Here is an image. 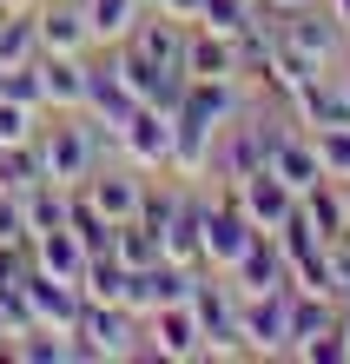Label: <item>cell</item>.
Segmentation results:
<instances>
[{"label": "cell", "instance_id": "cell-1", "mask_svg": "<svg viewBox=\"0 0 350 364\" xmlns=\"http://www.w3.org/2000/svg\"><path fill=\"white\" fill-rule=\"evenodd\" d=\"M99 126L86 119V113H53V126H40L33 146H40V166H47V179L60 186H86L93 179V166H99Z\"/></svg>", "mask_w": 350, "mask_h": 364}, {"label": "cell", "instance_id": "cell-2", "mask_svg": "<svg viewBox=\"0 0 350 364\" xmlns=\"http://www.w3.org/2000/svg\"><path fill=\"white\" fill-rule=\"evenodd\" d=\"M106 60H113V73L126 80V93H133L139 106H159V113H172L185 93V73L165 67V60H152L139 40H119V47H106Z\"/></svg>", "mask_w": 350, "mask_h": 364}, {"label": "cell", "instance_id": "cell-3", "mask_svg": "<svg viewBox=\"0 0 350 364\" xmlns=\"http://www.w3.org/2000/svg\"><path fill=\"white\" fill-rule=\"evenodd\" d=\"M199 272L205 265H185V259H152L139 272H126V311L152 318V311H165V305H185L192 285H199Z\"/></svg>", "mask_w": 350, "mask_h": 364}, {"label": "cell", "instance_id": "cell-4", "mask_svg": "<svg viewBox=\"0 0 350 364\" xmlns=\"http://www.w3.org/2000/svg\"><path fill=\"white\" fill-rule=\"evenodd\" d=\"M251 245H258V225L245 219V205L238 199H212L205 205V232H199V265L205 272H231Z\"/></svg>", "mask_w": 350, "mask_h": 364}, {"label": "cell", "instance_id": "cell-5", "mask_svg": "<svg viewBox=\"0 0 350 364\" xmlns=\"http://www.w3.org/2000/svg\"><path fill=\"white\" fill-rule=\"evenodd\" d=\"M113 153L126 166H139V173H165V166H172V113L139 106V113L113 133Z\"/></svg>", "mask_w": 350, "mask_h": 364}, {"label": "cell", "instance_id": "cell-6", "mask_svg": "<svg viewBox=\"0 0 350 364\" xmlns=\"http://www.w3.org/2000/svg\"><path fill=\"white\" fill-rule=\"evenodd\" d=\"M278 33L291 40L297 53H311L317 67H331V60L350 47V27L324 7V0H311V7H297V14H278Z\"/></svg>", "mask_w": 350, "mask_h": 364}, {"label": "cell", "instance_id": "cell-7", "mask_svg": "<svg viewBox=\"0 0 350 364\" xmlns=\"http://www.w3.org/2000/svg\"><path fill=\"white\" fill-rule=\"evenodd\" d=\"M238 325H245V351H291V285L238 298Z\"/></svg>", "mask_w": 350, "mask_h": 364}, {"label": "cell", "instance_id": "cell-8", "mask_svg": "<svg viewBox=\"0 0 350 364\" xmlns=\"http://www.w3.org/2000/svg\"><path fill=\"white\" fill-rule=\"evenodd\" d=\"M205 192L179 179L172 186V205H165V225H159V245H165V259H185V265H199V232H205Z\"/></svg>", "mask_w": 350, "mask_h": 364}, {"label": "cell", "instance_id": "cell-9", "mask_svg": "<svg viewBox=\"0 0 350 364\" xmlns=\"http://www.w3.org/2000/svg\"><path fill=\"white\" fill-rule=\"evenodd\" d=\"M80 345H86V358H133L139 351V325H133V311L126 305H93L86 298V311H80Z\"/></svg>", "mask_w": 350, "mask_h": 364}, {"label": "cell", "instance_id": "cell-10", "mask_svg": "<svg viewBox=\"0 0 350 364\" xmlns=\"http://www.w3.org/2000/svg\"><path fill=\"white\" fill-rule=\"evenodd\" d=\"M231 199L245 205V219L258 225V232H278L284 219L297 212V192L284 186L271 166H258V173H245V179H231Z\"/></svg>", "mask_w": 350, "mask_h": 364}, {"label": "cell", "instance_id": "cell-11", "mask_svg": "<svg viewBox=\"0 0 350 364\" xmlns=\"http://www.w3.org/2000/svg\"><path fill=\"white\" fill-rule=\"evenodd\" d=\"M271 173L284 179V186H291L297 192V199H304V192H311L317 179H331V173H324V153H317V139L311 133H304V126H278V139H271Z\"/></svg>", "mask_w": 350, "mask_h": 364}, {"label": "cell", "instance_id": "cell-12", "mask_svg": "<svg viewBox=\"0 0 350 364\" xmlns=\"http://www.w3.org/2000/svg\"><path fill=\"white\" fill-rule=\"evenodd\" d=\"M146 338H152V358H172V364L205 358V325H199V311H192V298H185V305L152 311L146 318Z\"/></svg>", "mask_w": 350, "mask_h": 364}, {"label": "cell", "instance_id": "cell-13", "mask_svg": "<svg viewBox=\"0 0 350 364\" xmlns=\"http://www.w3.org/2000/svg\"><path fill=\"white\" fill-rule=\"evenodd\" d=\"M33 27H40V53H93V27H86L80 0H40Z\"/></svg>", "mask_w": 350, "mask_h": 364}, {"label": "cell", "instance_id": "cell-14", "mask_svg": "<svg viewBox=\"0 0 350 364\" xmlns=\"http://www.w3.org/2000/svg\"><path fill=\"white\" fill-rule=\"evenodd\" d=\"M40 87H47V113H80L86 87H93V60L86 53H40Z\"/></svg>", "mask_w": 350, "mask_h": 364}, {"label": "cell", "instance_id": "cell-15", "mask_svg": "<svg viewBox=\"0 0 350 364\" xmlns=\"http://www.w3.org/2000/svg\"><path fill=\"white\" fill-rule=\"evenodd\" d=\"M27 305H33V325H53V331H80L86 291L73 285V278H47V272H27Z\"/></svg>", "mask_w": 350, "mask_h": 364}, {"label": "cell", "instance_id": "cell-16", "mask_svg": "<svg viewBox=\"0 0 350 364\" xmlns=\"http://www.w3.org/2000/svg\"><path fill=\"white\" fill-rule=\"evenodd\" d=\"M80 113L93 119V126H99L106 139H113L119 126H126V119L139 113V100L126 93V80L113 73V60H93V87H86V106H80Z\"/></svg>", "mask_w": 350, "mask_h": 364}, {"label": "cell", "instance_id": "cell-17", "mask_svg": "<svg viewBox=\"0 0 350 364\" xmlns=\"http://www.w3.org/2000/svg\"><path fill=\"white\" fill-rule=\"evenodd\" d=\"M86 199H93L113 225L126 219H139V205H146V179H139V166H93V179H86Z\"/></svg>", "mask_w": 350, "mask_h": 364}, {"label": "cell", "instance_id": "cell-18", "mask_svg": "<svg viewBox=\"0 0 350 364\" xmlns=\"http://www.w3.org/2000/svg\"><path fill=\"white\" fill-rule=\"evenodd\" d=\"M225 278H231V291H238V298H258V291L291 285V272H284V252H278L271 232H258V245H251V252H245V259H238Z\"/></svg>", "mask_w": 350, "mask_h": 364}, {"label": "cell", "instance_id": "cell-19", "mask_svg": "<svg viewBox=\"0 0 350 364\" xmlns=\"http://www.w3.org/2000/svg\"><path fill=\"white\" fill-rule=\"evenodd\" d=\"M27 259H33V272L73 278V285H80V272H86V259H93V245H86L73 225H60V232H40V239L27 245Z\"/></svg>", "mask_w": 350, "mask_h": 364}, {"label": "cell", "instance_id": "cell-20", "mask_svg": "<svg viewBox=\"0 0 350 364\" xmlns=\"http://www.w3.org/2000/svg\"><path fill=\"white\" fill-rule=\"evenodd\" d=\"M185 80H238V40L192 27V40H185Z\"/></svg>", "mask_w": 350, "mask_h": 364}, {"label": "cell", "instance_id": "cell-21", "mask_svg": "<svg viewBox=\"0 0 350 364\" xmlns=\"http://www.w3.org/2000/svg\"><path fill=\"white\" fill-rule=\"evenodd\" d=\"M297 212L311 219V232H317L324 245H337L344 232H350V212H344V192H337V179H317V186L297 199Z\"/></svg>", "mask_w": 350, "mask_h": 364}, {"label": "cell", "instance_id": "cell-22", "mask_svg": "<svg viewBox=\"0 0 350 364\" xmlns=\"http://www.w3.org/2000/svg\"><path fill=\"white\" fill-rule=\"evenodd\" d=\"M86 7V27H93V47H119V40H133V27L146 20L139 0H80Z\"/></svg>", "mask_w": 350, "mask_h": 364}, {"label": "cell", "instance_id": "cell-23", "mask_svg": "<svg viewBox=\"0 0 350 364\" xmlns=\"http://www.w3.org/2000/svg\"><path fill=\"white\" fill-rule=\"evenodd\" d=\"M67 199H73V186H60V179H40L20 192V219H27V232L40 239V232H60L67 225Z\"/></svg>", "mask_w": 350, "mask_h": 364}, {"label": "cell", "instance_id": "cell-24", "mask_svg": "<svg viewBox=\"0 0 350 364\" xmlns=\"http://www.w3.org/2000/svg\"><path fill=\"white\" fill-rule=\"evenodd\" d=\"M133 40H139L152 60H165V67H179V73H185V40H192V27H185V20L152 14V20H139V27H133Z\"/></svg>", "mask_w": 350, "mask_h": 364}, {"label": "cell", "instance_id": "cell-25", "mask_svg": "<svg viewBox=\"0 0 350 364\" xmlns=\"http://www.w3.org/2000/svg\"><path fill=\"white\" fill-rule=\"evenodd\" d=\"M80 291L93 298V305H126V265H119V252H113V245H99L93 259H86Z\"/></svg>", "mask_w": 350, "mask_h": 364}, {"label": "cell", "instance_id": "cell-26", "mask_svg": "<svg viewBox=\"0 0 350 364\" xmlns=\"http://www.w3.org/2000/svg\"><path fill=\"white\" fill-rule=\"evenodd\" d=\"M258 20H265V7H258V0H205L199 27H205V33H225V40H238V33H251Z\"/></svg>", "mask_w": 350, "mask_h": 364}, {"label": "cell", "instance_id": "cell-27", "mask_svg": "<svg viewBox=\"0 0 350 364\" xmlns=\"http://www.w3.org/2000/svg\"><path fill=\"white\" fill-rule=\"evenodd\" d=\"M27 60H40L33 14H0V67H27Z\"/></svg>", "mask_w": 350, "mask_h": 364}, {"label": "cell", "instance_id": "cell-28", "mask_svg": "<svg viewBox=\"0 0 350 364\" xmlns=\"http://www.w3.org/2000/svg\"><path fill=\"white\" fill-rule=\"evenodd\" d=\"M47 179V166H40V146L27 139V146H0V192H27V186H40Z\"/></svg>", "mask_w": 350, "mask_h": 364}, {"label": "cell", "instance_id": "cell-29", "mask_svg": "<svg viewBox=\"0 0 350 364\" xmlns=\"http://www.w3.org/2000/svg\"><path fill=\"white\" fill-rule=\"evenodd\" d=\"M33 133H40V106L13 100V93H0V146H27Z\"/></svg>", "mask_w": 350, "mask_h": 364}, {"label": "cell", "instance_id": "cell-30", "mask_svg": "<svg viewBox=\"0 0 350 364\" xmlns=\"http://www.w3.org/2000/svg\"><path fill=\"white\" fill-rule=\"evenodd\" d=\"M291 351L304 364H344V318H337V325H324V331H311V338H297Z\"/></svg>", "mask_w": 350, "mask_h": 364}, {"label": "cell", "instance_id": "cell-31", "mask_svg": "<svg viewBox=\"0 0 350 364\" xmlns=\"http://www.w3.org/2000/svg\"><path fill=\"white\" fill-rule=\"evenodd\" d=\"M311 139H317V153H324V173L350 179V126H324V133H311Z\"/></svg>", "mask_w": 350, "mask_h": 364}, {"label": "cell", "instance_id": "cell-32", "mask_svg": "<svg viewBox=\"0 0 350 364\" xmlns=\"http://www.w3.org/2000/svg\"><path fill=\"white\" fill-rule=\"evenodd\" d=\"M0 245H33V232H27V219H20L13 192H0Z\"/></svg>", "mask_w": 350, "mask_h": 364}, {"label": "cell", "instance_id": "cell-33", "mask_svg": "<svg viewBox=\"0 0 350 364\" xmlns=\"http://www.w3.org/2000/svg\"><path fill=\"white\" fill-rule=\"evenodd\" d=\"M159 14H172V20H185V27H199V14H205V0H159Z\"/></svg>", "mask_w": 350, "mask_h": 364}, {"label": "cell", "instance_id": "cell-34", "mask_svg": "<svg viewBox=\"0 0 350 364\" xmlns=\"http://www.w3.org/2000/svg\"><path fill=\"white\" fill-rule=\"evenodd\" d=\"M258 7H265V14L278 20V14H297V7H311V0H258Z\"/></svg>", "mask_w": 350, "mask_h": 364}, {"label": "cell", "instance_id": "cell-35", "mask_svg": "<svg viewBox=\"0 0 350 364\" xmlns=\"http://www.w3.org/2000/svg\"><path fill=\"white\" fill-rule=\"evenodd\" d=\"M40 0H0V14H33Z\"/></svg>", "mask_w": 350, "mask_h": 364}, {"label": "cell", "instance_id": "cell-36", "mask_svg": "<svg viewBox=\"0 0 350 364\" xmlns=\"http://www.w3.org/2000/svg\"><path fill=\"white\" fill-rule=\"evenodd\" d=\"M324 7H331V14L344 20V27H350V0H324Z\"/></svg>", "mask_w": 350, "mask_h": 364}, {"label": "cell", "instance_id": "cell-37", "mask_svg": "<svg viewBox=\"0 0 350 364\" xmlns=\"http://www.w3.org/2000/svg\"><path fill=\"white\" fill-rule=\"evenodd\" d=\"M344 364H350V311H344Z\"/></svg>", "mask_w": 350, "mask_h": 364}, {"label": "cell", "instance_id": "cell-38", "mask_svg": "<svg viewBox=\"0 0 350 364\" xmlns=\"http://www.w3.org/2000/svg\"><path fill=\"white\" fill-rule=\"evenodd\" d=\"M7 338H13V325H7V311H0V345H7Z\"/></svg>", "mask_w": 350, "mask_h": 364}, {"label": "cell", "instance_id": "cell-39", "mask_svg": "<svg viewBox=\"0 0 350 364\" xmlns=\"http://www.w3.org/2000/svg\"><path fill=\"white\" fill-rule=\"evenodd\" d=\"M337 192H344V212H350V179H337Z\"/></svg>", "mask_w": 350, "mask_h": 364}, {"label": "cell", "instance_id": "cell-40", "mask_svg": "<svg viewBox=\"0 0 350 364\" xmlns=\"http://www.w3.org/2000/svg\"><path fill=\"white\" fill-rule=\"evenodd\" d=\"M337 80H344V93H350V73H337Z\"/></svg>", "mask_w": 350, "mask_h": 364}]
</instances>
